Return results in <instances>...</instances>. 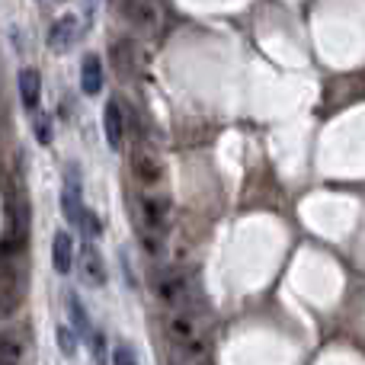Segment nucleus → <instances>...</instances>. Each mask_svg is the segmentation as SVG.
<instances>
[{
    "instance_id": "nucleus-1",
    "label": "nucleus",
    "mask_w": 365,
    "mask_h": 365,
    "mask_svg": "<svg viewBox=\"0 0 365 365\" xmlns=\"http://www.w3.org/2000/svg\"><path fill=\"white\" fill-rule=\"evenodd\" d=\"M128 164H132V173L141 186H158V182L164 180V160H160V154L154 151L145 138H138L132 145V151H128Z\"/></svg>"
},
{
    "instance_id": "nucleus-2",
    "label": "nucleus",
    "mask_w": 365,
    "mask_h": 365,
    "mask_svg": "<svg viewBox=\"0 0 365 365\" xmlns=\"http://www.w3.org/2000/svg\"><path fill=\"white\" fill-rule=\"evenodd\" d=\"M167 334L173 343L186 346V353H205V343H202V324L195 314L189 311H173L167 317Z\"/></svg>"
},
{
    "instance_id": "nucleus-3",
    "label": "nucleus",
    "mask_w": 365,
    "mask_h": 365,
    "mask_svg": "<svg viewBox=\"0 0 365 365\" xmlns=\"http://www.w3.org/2000/svg\"><path fill=\"white\" fill-rule=\"evenodd\" d=\"M154 292H158V298L164 304H170L173 311H189L192 308V289H189V282L180 276V272L173 269H164L154 276Z\"/></svg>"
},
{
    "instance_id": "nucleus-4",
    "label": "nucleus",
    "mask_w": 365,
    "mask_h": 365,
    "mask_svg": "<svg viewBox=\"0 0 365 365\" xmlns=\"http://www.w3.org/2000/svg\"><path fill=\"white\" fill-rule=\"evenodd\" d=\"M19 292H23V272H19V266H16V257L4 253V257H0V317L16 311Z\"/></svg>"
},
{
    "instance_id": "nucleus-5",
    "label": "nucleus",
    "mask_w": 365,
    "mask_h": 365,
    "mask_svg": "<svg viewBox=\"0 0 365 365\" xmlns=\"http://www.w3.org/2000/svg\"><path fill=\"white\" fill-rule=\"evenodd\" d=\"M122 13L141 32H158V26H160V10L154 0H122Z\"/></svg>"
},
{
    "instance_id": "nucleus-6",
    "label": "nucleus",
    "mask_w": 365,
    "mask_h": 365,
    "mask_svg": "<svg viewBox=\"0 0 365 365\" xmlns=\"http://www.w3.org/2000/svg\"><path fill=\"white\" fill-rule=\"evenodd\" d=\"M61 208H64V218H68L71 225H81L83 195H81V173H77V167H71L68 180H64V189H61Z\"/></svg>"
},
{
    "instance_id": "nucleus-7",
    "label": "nucleus",
    "mask_w": 365,
    "mask_h": 365,
    "mask_svg": "<svg viewBox=\"0 0 365 365\" xmlns=\"http://www.w3.org/2000/svg\"><path fill=\"white\" fill-rule=\"evenodd\" d=\"M141 215H145L151 231H164L167 227V218H170V199L167 195H158V192H148L141 195Z\"/></svg>"
},
{
    "instance_id": "nucleus-8",
    "label": "nucleus",
    "mask_w": 365,
    "mask_h": 365,
    "mask_svg": "<svg viewBox=\"0 0 365 365\" xmlns=\"http://www.w3.org/2000/svg\"><path fill=\"white\" fill-rule=\"evenodd\" d=\"M103 128H106V141L113 151H119L122 141H125V119H122V106L115 100L106 103L103 109Z\"/></svg>"
},
{
    "instance_id": "nucleus-9",
    "label": "nucleus",
    "mask_w": 365,
    "mask_h": 365,
    "mask_svg": "<svg viewBox=\"0 0 365 365\" xmlns=\"http://www.w3.org/2000/svg\"><path fill=\"white\" fill-rule=\"evenodd\" d=\"M16 81H19V100H23V109L26 113H36L38 100H42V77H38V71L23 68Z\"/></svg>"
},
{
    "instance_id": "nucleus-10",
    "label": "nucleus",
    "mask_w": 365,
    "mask_h": 365,
    "mask_svg": "<svg viewBox=\"0 0 365 365\" xmlns=\"http://www.w3.org/2000/svg\"><path fill=\"white\" fill-rule=\"evenodd\" d=\"M81 272H83V282L87 285H103L106 282V266H103V257H100V250H96L90 240H87V247H83V253H81Z\"/></svg>"
},
{
    "instance_id": "nucleus-11",
    "label": "nucleus",
    "mask_w": 365,
    "mask_h": 365,
    "mask_svg": "<svg viewBox=\"0 0 365 365\" xmlns=\"http://www.w3.org/2000/svg\"><path fill=\"white\" fill-rule=\"evenodd\" d=\"M71 263H74V240H71V234L58 231L51 240V266L64 276V272H71Z\"/></svg>"
},
{
    "instance_id": "nucleus-12",
    "label": "nucleus",
    "mask_w": 365,
    "mask_h": 365,
    "mask_svg": "<svg viewBox=\"0 0 365 365\" xmlns=\"http://www.w3.org/2000/svg\"><path fill=\"white\" fill-rule=\"evenodd\" d=\"M81 90L90 96H96L103 90V61L100 55H87L81 61Z\"/></svg>"
},
{
    "instance_id": "nucleus-13",
    "label": "nucleus",
    "mask_w": 365,
    "mask_h": 365,
    "mask_svg": "<svg viewBox=\"0 0 365 365\" xmlns=\"http://www.w3.org/2000/svg\"><path fill=\"white\" fill-rule=\"evenodd\" d=\"M77 16H64V19H58L55 26H51V32H48V45L55 51H64V48H71L74 45V38H77Z\"/></svg>"
},
{
    "instance_id": "nucleus-14",
    "label": "nucleus",
    "mask_w": 365,
    "mask_h": 365,
    "mask_svg": "<svg viewBox=\"0 0 365 365\" xmlns=\"http://www.w3.org/2000/svg\"><path fill=\"white\" fill-rule=\"evenodd\" d=\"M135 48L128 38H122V42H113V64L119 68L122 77H132V68H135Z\"/></svg>"
},
{
    "instance_id": "nucleus-15",
    "label": "nucleus",
    "mask_w": 365,
    "mask_h": 365,
    "mask_svg": "<svg viewBox=\"0 0 365 365\" xmlns=\"http://www.w3.org/2000/svg\"><path fill=\"white\" fill-rule=\"evenodd\" d=\"M23 362V343L16 336H4L0 340V365H19Z\"/></svg>"
},
{
    "instance_id": "nucleus-16",
    "label": "nucleus",
    "mask_w": 365,
    "mask_h": 365,
    "mask_svg": "<svg viewBox=\"0 0 365 365\" xmlns=\"http://www.w3.org/2000/svg\"><path fill=\"white\" fill-rule=\"evenodd\" d=\"M68 311H71V321H74V330H77V334L90 336V317L83 314V304H81V298H77V295L68 298Z\"/></svg>"
},
{
    "instance_id": "nucleus-17",
    "label": "nucleus",
    "mask_w": 365,
    "mask_h": 365,
    "mask_svg": "<svg viewBox=\"0 0 365 365\" xmlns=\"http://www.w3.org/2000/svg\"><path fill=\"white\" fill-rule=\"evenodd\" d=\"M58 346H61L64 356H74L77 353V336H74V330H68L64 324L58 327Z\"/></svg>"
},
{
    "instance_id": "nucleus-18",
    "label": "nucleus",
    "mask_w": 365,
    "mask_h": 365,
    "mask_svg": "<svg viewBox=\"0 0 365 365\" xmlns=\"http://www.w3.org/2000/svg\"><path fill=\"white\" fill-rule=\"evenodd\" d=\"M113 365H138V362H135V353L128 346H115L113 349Z\"/></svg>"
},
{
    "instance_id": "nucleus-19",
    "label": "nucleus",
    "mask_w": 365,
    "mask_h": 365,
    "mask_svg": "<svg viewBox=\"0 0 365 365\" xmlns=\"http://www.w3.org/2000/svg\"><path fill=\"white\" fill-rule=\"evenodd\" d=\"M170 365H208V362H205V353H186L182 359L180 356H173Z\"/></svg>"
},
{
    "instance_id": "nucleus-20",
    "label": "nucleus",
    "mask_w": 365,
    "mask_h": 365,
    "mask_svg": "<svg viewBox=\"0 0 365 365\" xmlns=\"http://www.w3.org/2000/svg\"><path fill=\"white\" fill-rule=\"evenodd\" d=\"M36 138L42 141V145H48V141H51V125H48V119H45V115H38V119H36Z\"/></svg>"
}]
</instances>
